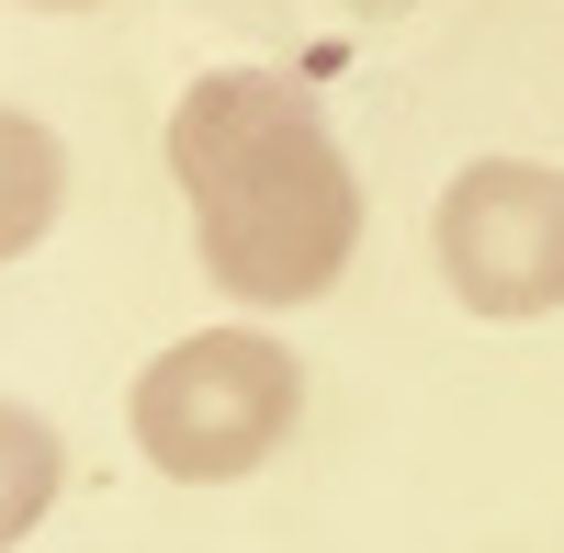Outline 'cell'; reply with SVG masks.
<instances>
[{"label":"cell","instance_id":"cell-1","mask_svg":"<svg viewBox=\"0 0 564 553\" xmlns=\"http://www.w3.org/2000/svg\"><path fill=\"white\" fill-rule=\"evenodd\" d=\"M170 181L238 305H316L361 249V181L282 68H215L170 102Z\"/></svg>","mask_w":564,"mask_h":553},{"label":"cell","instance_id":"cell-2","mask_svg":"<svg viewBox=\"0 0 564 553\" xmlns=\"http://www.w3.org/2000/svg\"><path fill=\"white\" fill-rule=\"evenodd\" d=\"M294 406H305L294 350H271L260 328H204L135 373V452L170 486H226V475L271 464Z\"/></svg>","mask_w":564,"mask_h":553},{"label":"cell","instance_id":"cell-3","mask_svg":"<svg viewBox=\"0 0 564 553\" xmlns=\"http://www.w3.org/2000/svg\"><path fill=\"white\" fill-rule=\"evenodd\" d=\"M441 271L475 316H553L564 305V170L475 159L441 193Z\"/></svg>","mask_w":564,"mask_h":553},{"label":"cell","instance_id":"cell-4","mask_svg":"<svg viewBox=\"0 0 564 553\" xmlns=\"http://www.w3.org/2000/svg\"><path fill=\"white\" fill-rule=\"evenodd\" d=\"M57 193H68V159L34 113H0V260H23L45 226H57Z\"/></svg>","mask_w":564,"mask_h":553},{"label":"cell","instance_id":"cell-5","mask_svg":"<svg viewBox=\"0 0 564 553\" xmlns=\"http://www.w3.org/2000/svg\"><path fill=\"white\" fill-rule=\"evenodd\" d=\"M57 475H68L57 430H45L34 406H12V395H0V553H12L45 509H57Z\"/></svg>","mask_w":564,"mask_h":553},{"label":"cell","instance_id":"cell-6","mask_svg":"<svg viewBox=\"0 0 564 553\" xmlns=\"http://www.w3.org/2000/svg\"><path fill=\"white\" fill-rule=\"evenodd\" d=\"M45 12H79V0H45Z\"/></svg>","mask_w":564,"mask_h":553}]
</instances>
